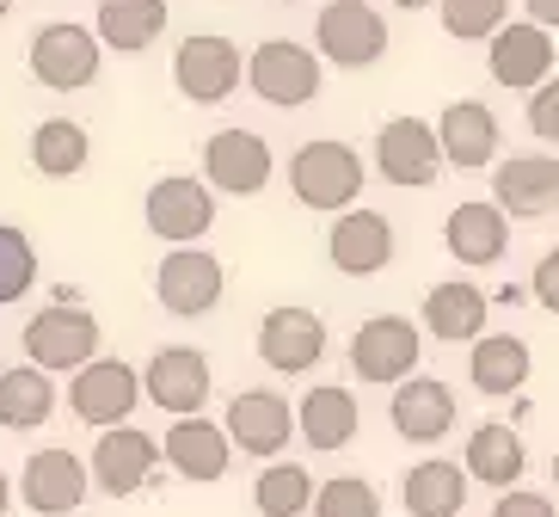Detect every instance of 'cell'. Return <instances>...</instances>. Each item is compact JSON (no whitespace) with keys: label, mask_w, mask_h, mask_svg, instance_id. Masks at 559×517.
<instances>
[{"label":"cell","mask_w":559,"mask_h":517,"mask_svg":"<svg viewBox=\"0 0 559 517\" xmlns=\"http://www.w3.org/2000/svg\"><path fill=\"white\" fill-rule=\"evenodd\" d=\"M437 13L455 44H492L510 25V0H437Z\"/></svg>","instance_id":"836d02e7"},{"label":"cell","mask_w":559,"mask_h":517,"mask_svg":"<svg viewBox=\"0 0 559 517\" xmlns=\"http://www.w3.org/2000/svg\"><path fill=\"white\" fill-rule=\"evenodd\" d=\"M376 173L400 191H425L443 173V149H437V124L425 117H388L376 130Z\"/></svg>","instance_id":"8fae6325"},{"label":"cell","mask_w":559,"mask_h":517,"mask_svg":"<svg viewBox=\"0 0 559 517\" xmlns=\"http://www.w3.org/2000/svg\"><path fill=\"white\" fill-rule=\"evenodd\" d=\"M222 290H228V271H222V259L210 247H173L160 259V271H154V296H160L166 315L179 320L210 315L222 302Z\"/></svg>","instance_id":"7c38bea8"},{"label":"cell","mask_w":559,"mask_h":517,"mask_svg":"<svg viewBox=\"0 0 559 517\" xmlns=\"http://www.w3.org/2000/svg\"><path fill=\"white\" fill-rule=\"evenodd\" d=\"M528 369H535V357H528V339H516V333H479L474 351H467V383L479 395H492V401L523 395Z\"/></svg>","instance_id":"83f0119b"},{"label":"cell","mask_w":559,"mask_h":517,"mask_svg":"<svg viewBox=\"0 0 559 517\" xmlns=\"http://www.w3.org/2000/svg\"><path fill=\"white\" fill-rule=\"evenodd\" d=\"M528 130H535V142L559 149V74H547V81L528 93Z\"/></svg>","instance_id":"8d00e7d4"},{"label":"cell","mask_w":559,"mask_h":517,"mask_svg":"<svg viewBox=\"0 0 559 517\" xmlns=\"http://www.w3.org/2000/svg\"><path fill=\"white\" fill-rule=\"evenodd\" d=\"M19 345H25V364H37L44 376H74L99 357V320L81 302H50L25 320Z\"/></svg>","instance_id":"6da1fadb"},{"label":"cell","mask_w":559,"mask_h":517,"mask_svg":"<svg viewBox=\"0 0 559 517\" xmlns=\"http://www.w3.org/2000/svg\"><path fill=\"white\" fill-rule=\"evenodd\" d=\"M467 468L449 462V456H425L400 474V500H406V517H461L467 505Z\"/></svg>","instance_id":"4316f807"},{"label":"cell","mask_w":559,"mask_h":517,"mask_svg":"<svg viewBox=\"0 0 559 517\" xmlns=\"http://www.w3.org/2000/svg\"><path fill=\"white\" fill-rule=\"evenodd\" d=\"M528 296L559 320V247H547L542 259H535V271H528Z\"/></svg>","instance_id":"74e56055"},{"label":"cell","mask_w":559,"mask_h":517,"mask_svg":"<svg viewBox=\"0 0 559 517\" xmlns=\"http://www.w3.org/2000/svg\"><path fill=\"white\" fill-rule=\"evenodd\" d=\"M259 357L277 376H308L320 357H326V320L301 308V302H283L259 320Z\"/></svg>","instance_id":"d6986e66"},{"label":"cell","mask_w":559,"mask_h":517,"mask_svg":"<svg viewBox=\"0 0 559 517\" xmlns=\"http://www.w3.org/2000/svg\"><path fill=\"white\" fill-rule=\"evenodd\" d=\"M498 111L486 99H449L437 117V149H443V167L455 173H479L498 167Z\"/></svg>","instance_id":"44dd1931"},{"label":"cell","mask_w":559,"mask_h":517,"mask_svg":"<svg viewBox=\"0 0 559 517\" xmlns=\"http://www.w3.org/2000/svg\"><path fill=\"white\" fill-rule=\"evenodd\" d=\"M271 173H277L271 142L252 130H215L203 142V185L222 191V198H252V191L271 185Z\"/></svg>","instance_id":"2e32d148"},{"label":"cell","mask_w":559,"mask_h":517,"mask_svg":"<svg viewBox=\"0 0 559 517\" xmlns=\"http://www.w3.org/2000/svg\"><path fill=\"white\" fill-rule=\"evenodd\" d=\"M160 462L173 468V474H185V481H198V486H210V481H222L228 474V462H234V444H228V432L215 425V419H173L166 425V437H160Z\"/></svg>","instance_id":"7402d4cb"},{"label":"cell","mask_w":559,"mask_h":517,"mask_svg":"<svg viewBox=\"0 0 559 517\" xmlns=\"http://www.w3.org/2000/svg\"><path fill=\"white\" fill-rule=\"evenodd\" d=\"M135 407H142V369L123 364V357H93L86 369L68 376V413L93 425V432L130 425Z\"/></svg>","instance_id":"5b68a950"},{"label":"cell","mask_w":559,"mask_h":517,"mask_svg":"<svg viewBox=\"0 0 559 517\" xmlns=\"http://www.w3.org/2000/svg\"><path fill=\"white\" fill-rule=\"evenodd\" d=\"M418 357H425V333L406 315H376L350 333V369L376 388H400L406 376H418Z\"/></svg>","instance_id":"ba28073f"},{"label":"cell","mask_w":559,"mask_h":517,"mask_svg":"<svg viewBox=\"0 0 559 517\" xmlns=\"http://www.w3.org/2000/svg\"><path fill=\"white\" fill-rule=\"evenodd\" d=\"M160 32H166V0H99V19H93V37L117 56L154 50Z\"/></svg>","instance_id":"f546056e"},{"label":"cell","mask_w":559,"mask_h":517,"mask_svg":"<svg viewBox=\"0 0 559 517\" xmlns=\"http://www.w3.org/2000/svg\"><path fill=\"white\" fill-rule=\"evenodd\" d=\"M93 493V474L74 450H32L25 468H19V500L32 505L37 517H74Z\"/></svg>","instance_id":"9a60e30c"},{"label":"cell","mask_w":559,"mask_h":517,"mask_svg":"<svg viewBox=\"0 0 559 517\" xmlns=\"http://www.w3.org/2000/svg\"><path fill=\"white\" fill-rule=\"evenodd\" d=\"M313 517H381V493L362 474H332L313 486Z\"/></svg>","instance_id":"e575fe53"},{"label":"cell","mask_w":559,"mask_h":517,"mask_svg":"<svg viewBox=\"0 0 559 517\" xmlns=\"http://www.w3.org/2000/svg\"><path fill=\"white\" fill-rule=\"evenodd\" d=\"M528 7V19L542 25V32H559V0H523Z\"/></svg>","instance_id":"ab89813d"},{"label":"cell","mask_w":559,"mask_h":517,"mask_svg":"<svg viewBox=\"0 0 559 517\" xmlns=\"http://www.w3.org/2000/svg\"><path fill=\"white\" fill-rule=\"evenodd\" d=\"M461 468H467V481L492 486V493H510V486H523V474H528V450H523V437L510 432L504 419H486V425L467 432Z\"/></svg>","instance_id":"cb8c5ba5"},{"label":"cell","mask_w":559,"mask_h":517,"mask_svg":"<svg viewBox=\"0 0 559 517\" xmlns=\"http://www.w3.org/2000/svg\"><path fill=\"white\" fill-rule=\"evenodd\" d=\"M554 493H559V450H554Z\"/></svg>","instance_id":"7bdbcfd3"},{"label":"cell","mask_w":559,"mask_h":517,"mask_svg":"<svg viewBox=\"0 0 559 517\" xmlns=\"http://www.w3.org/2000/svg\"><path fill=\"white\" fill-rule=\"evenodd\" d=\"M86 161H93L86 124H74V117H44L32 130V167L44 179H74V173H86Z\"/></svg>","instance_id":"1f68e13d"},{"label":"cell","mask_w":559,"mask_h":517,"mask_svg":"<svg viewBox=\"0 0 559 517\" xmlns=\"http://www.w3.org/2000/svg\"><path fill=\"white\" fill-rule=\"evenodd\" d=\"M388 419L406 444H443L455 432V388L443 376H406L388 401Z\"/></svg>","instance_id":"603a6c76"},{"label":"cell","mask_w":559,"mask_h":517,"mask_svg":"<svg viewBox=\"0 0 559 517\" xmlns=\"http://www.w3.org/2000/svg\"><path fill=\"white\" fill-rule=\"evenodd\" d=\"M357 425H362V407H357V395L338 388V383L308 388L301 407H296V432L308 437L313 450H345L350 437H357Z\"/></svg>","instance_id":"f1b7e54d"},{"label":"cell","mask_w":559,"mask_h":517,"mask_svg":"<svg viewBox=\"0 0 559 517\" xmlns=\"http://www.w3.org/2000/svg\"><path fill=\"white\" fill-rule=\"evenodd\" d=\"M86 474H93V486H99L105 500H135L160 474V437H148L142 425H111L93 444Z\"/></svg>","instance_id":"30bf717a"},{"label":"cell","mask_w":559,"mask_h":517,"mask_svg":"<svg viewBox=\"0 0 559 517\" xmlns=\"http://www.w3.org/2000/svg\"><path fill=\"white\" fill-rule=\"evenodd\" d=\"M13 512V481H7V468H0V517Z\"/></svg>","instance_id":"60d3db41"},{"label":"cell","mask_w":559,"mask_h":517,"mask_svg":"<svg viewBox=\"0 0 559 517\" xmlns=\"http://www.w3.org/2000/svg\"><path fill=\"white\" fill-rule=\"evenodd\" d=\"M234 450L259 456V462H277L289 444H296V407L283 401L277 388H247L228 401V419H222Z\"/></svg>","instance_id":"5bb4252c"},{"label":"cell","mask_w":559,"mask_h":517,"mask_svg":"<svg viewBox=\"0 0 559 517\" xmlns=\"http://www.w3.org/2000/svg\"><path fill=\"white\" fill-rule=\"evenodd\" d=\"M313 56L332 68H376L388 56V19L369 0H326L313 19Z\"/></svg>","instance_id":"52a82bcc"},{"label":"cell","mask_w":559,"mask_h":517,"mask_svg":"<svg viewBox=\"0 0 559 517\" xmlns=\"http://www.w3.org/2000/svg\"><path fill=\"white\" fill-rule=\"evenodd\" d=\"M252 505L259 517H301L313 512V474L301 462H264L252 481Z\"/></svg>","instance_id":"d6a6232c"},{"label":"cell","mask_w":559,"mask_h":517,"mask_svg":"<svg viewBox=\"0 0 559 517\" xmlns=\"http://www.w3.org/2000/svg\"><path fill=\"white\" fill-rule=\"evenodd\" d=\"M210 357L198 345H160L142 364V401H154L173 419H198L203 401H210Z\"/></svg>","instance_id":"4fadbf2b"},{"label":"cell","mask_w":559,"mask_h":517,"mask_svg":"<svg viewBox=\"0 0 559 517\" xmlns=\"http://www.w3.org/2000/svg\"><path fill=\"white\" fill-rule=\"evenodd\" d=\"M32 81L50 86V93H81V86L99 81L105 44L93 37V25H74V19H56V25H37L32 32Z\"/></svg>","instance_id":"3957f363"},{"label":"cell","mask_w":559,"mask_h":517,"mask_svg":"<svg viewBox=\"0 0 559 517\" xmlns=\"http://www.w3.org/2000/svg\"><path fill=\"white\" fill-rule=\"evenodd\" d=\"M559 50H554V32H542L535 19H510L504 32L486 44V74L510 93H535V86L554 74Z\"/></svg>","instance_id":"ffe728a7"},{"label":"cell","mask_w":559,"mask_h":517,"mask_svg":"<svg viewBox=\"0 0 559 517\" xmlns=\"http://www.w3.org/2000/svg\"><path fill=\"white\" fill-rule=\"evenodd\" d=\"M142 222H148V234L166 240V247H198L203 234L215 228V191L198 173H166V179L148 185V198H142Z\"/></svg>","instance_id":"8992f818"},{"label":"cell","mask_w":559,"mask_h":517,"mask_svg":"<svg viewBox=\"0 0 559 517\" xmlns=\"http://www.w3.org/2000/svg\"><path fill=\"white\" fill-rule=\"evenodd\" d=\"M443 247L455 252L461 266H498L510 247V216L498 210L492 198H479V203H455L443 222Z\"/></svg>","instance_id":"484cf974"},{"label":"cell","mask_w":559,"mask_h":517,"mask_svg":"<svg viewBox=\"0 0 559 517\" xmlns=\"http://www.w3.org/2000/svg\"><path fill=\"white\" fill-rule=\"evenodd\" d=\"M394 222L369 210V203H350L345 216H332V234H326V259L345 278H376V271L394 266Z\"/></svg>","instance_id":"ac0fdd59"},{"label":"cell","mask_w":559,"mask_h":517,"mask_svg":"<svg viewBox=\"0 0 559 517\" xmlns=\"http://www.w3.org/2000/svg\"><path fill=\"white\" fill-rule=\"evenodd\" d=\"M32 284H37V247H32V234L13 228V222H0V302L32 296Z\"/></svg>","instance_id":"d590c367"},{"label":"cell","mask_w":559,"mask_h":517,"mask_svg":"<svg viewBox=\"0 0 559 517\" xmlns=\"http://www.w3.org/2000/svg\"><path fill=\"white\" fill-rule=\"evenodd\" d=\"M492 203L510 222H542L559 210V154H510L492 167Z\"/></svg>","instance_id":"e0dca14e"},{"label":"cell","mask_w":559,"mask_h":517,"mask_svg":"<svg viewBox=\"0 0 559 517\" xmlns=\"http://www.w3.org/2000/svg\"><path fill=\"white\" fill-rule=\"evenodd\" d=\"M289 191H296L301 210L345 216L362 198V154L350 142H301L296 161H289Z\"/></svg>","instance_id":"7a4b0ae2"},{"label":"cell","mask_w":559,"mask_h":517,"mask_svg":"<svg viewBox=\"0 0 559 517\" xmlns=\"http://www.w3.org/2000/svg\"><path fill=\"white\" fill-rule=\"evenodd\" d=\"M486 315H492V296L467 278H449V284H430L425 296V333L443 339V345H474L486 333Z\"/></svg>","instance_id":"d4e9b609"},{"label":"cell","mask_w":559,"mask_h":517,"mask_svg":"<svg viewBox=\"0 0 559 517\" xmlns=\"http://www.w3.org/2000/svg\"><path fill=\"white\" fill-rule=\"evenodd\" d=\"M492 517H559V505L547 500V493H523V486H510V493H498Z\"/></svg>","instance_id":"f35d334b"},{"label":"cell","mask_w":559,"mask_h":517,"mask_svg":"<svg viewBox=\"0 0 559 517\" xmlns=\"http://www.w3.org/2000/svg\"><path fill=\"white\" fill-rule=\"evenodd\" d=\"M400 13H425V7H437V0H394Z\"/></svg>","instance_id":"b9f144b4"},{"label":"cell","mask_w":559,"mask_h":517,"mask_svg":"<svg viewBox=\"0 0 559 517\" xmlns=\"http://www.w3.org/2000/svg\"><path fill=\"white\" fill-rule=\"evenodd\" d=\"M56 419V383L37 364L0 369V432H37Z\"/></svg>","instance_id":"4dcf8cb0"},{"label":"cell","mask_w":559,"mask_h":517,"mask_svg":"<svg viewBox=\"0 0 559 517\" xmlns=\"http://www.w3.org/2000/svg\"><path fill=\"white\" fill-rule=\"evenodd\" d=\"M320 74H326V62H320L308 44H296V37H271V44H259V50L247 56L252 99L277 105V111H296V105L320 99Z\"/></svg>","instance_id":"277c9868"},{"label":"cell","mask_w":559,"mask_h":517,"mask_svg":"<svg viewBox=\"0 0 559 517\" xmlns=\"http://www.w3.org/2000/svg\"><path fill=\"white\" fill-rule=\"evenodd\" d=\"M7 13H13V0H0V19H7Z\"/></svg>","instance_id":"ee69618b"},{"label":"cell","mask_w":559,"mask_h":517,"mask_svg":"<svg viewBox=\"0 0 559 517\" xmlns=\"http://www.w3.org/2000/svg\"><path fill=\"white\" fill-rule=\"evenodd\" d=\"M173 81H179V93L191 105H222V99H234V86L247 81V56H240L234 37L198 32V37H185L179 56H173Z\"/></svg>","instance_id":"9c48e42d"}]
</instances>
